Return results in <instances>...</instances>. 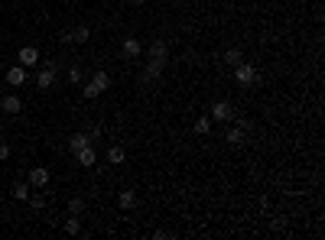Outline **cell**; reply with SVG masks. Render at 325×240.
I'll list each match as a JSON object with an SVG mask.
<instances>
[{"mask_svg": "<svg viewBox=\"0 0 325 240\" xmlns=\"http://www.w3.org/2000/svg\"><path fill=\"white\" fill-rule=\"evenodd\" d=\"M68 81H72V85H78V81H81V68H68Z\"/></svg>", "mask_w": 325, "mask_h": 240, "instance_id": "23", "label": "cell"}, {"mask_svg": "<svg viewBox=\"0 0 325 240\" xmlns=\"http://www.w3.org/2000/svg\"><path fill=\"white\" fill-rule=\"evenodd\" d=\"M85 211V198H72L68 201V214H81Z\"/></svg>", "mask_w": 325, "mask_h": 240, "instance_id": "21", "label": "cell"}, {"mask_svg": "<svg viewBox=\"0 0 325 240\" xmlns=\"http://www.w3.org/2000/svg\"><path fill=\"white\" fill-rule=\"evenodd\" d=\"M208 117L211 120H234V107L228 104V101H215V104H211V111H208Z\"/></svg>", "mask_w": 325, "mask_h": 240, "instance_id": "3", "label": "cell"}, {"mask_svg": "<svg viewBox=\"0 0 325 240\" xmlns=\"http://www.w3.org/2000/svg\"><path fill=\"white\" fill-rule=\"evenodd\" d=\"M166 56H169V46H166L163 39L150 43V59H153V62H163V65H166Z\"/></svg>", "mask_w": 325, "mask_h": 240, "instance_id": "10", "label": "cell"}, {"mask_svg": "<svg viewBox=\"0 0 325 240\" xmlns=\"http://www.w3.org/2000/svg\"><path fill=\"white\" fill-rule=\"evenodd\" d=\"M130 4H137V7H140V4H147V0H130Z\"/></svg>", "mask_w": 325, "mask_h": 240, "instance_id": "26", "label": "cell"}, {"mask_svg": "<svg viewBox=\"0 0 325 240\" xmlns=\"http://www.w3.org/2000/svg\"><path fill=\"white\" fill-rule=\"evenodd\" d=\"M20 65H23V68L39 65V49H36V46H23V49H20Z\"/></svg>", "mask_w": 325, "mask_h": 240, "instance_id": "9", "label": "cell"}, {"mask_svg": "<svg viewBox=\"0 0 325 240\" xmlns=\"http://www.w3.org/2000/svg\"><path fill=\"white\" fill-rule=\"evenodd\" d=\"M30 191H33L30 182H17V185H13V198H17V201H26V198H30Z\"/></svg>", "mask_w": 325, "mask_h": 240, "instance_id": "15", "label": "cell"}, {"mask_svg": "<svg viewBox=\"0 0 325 240\" xmlns=\"http://www.w3.org/2000/svg\"><path fill=\"white\" fill-rule=\"evenodd\" d=\"M107 85H111V75L104 72V68H98V72H94L91 78L85 81L81 94H85V98H98V94H104V91H107Z\"/></svg>", "mask_w": 325, "mask_h": 240, "instance_id": "1", "label": "cell"}, {"mask_svg": "<svg viewBox=\"0 0 325 240\" xmlns=\"http://www.w3.org/2000/svg\"><path fill=\"white\" fill-rule=\"evenodd\" d=\"M88 36H91L88 26H75V30L62 33V43H88Z\"/></svg>", "mask_w": 325, "mask_h": 240, "instance_id": "7", "label": "cell"}, {"mask_svg": "<svg viewBox=\"0 0 325 240\" xmlns=\"http://www.w3.org/2000/svg\"><path fill=\"white\" fill-rule=\"evenodd\" d=\"M30 185L33 188H46V185H49V169L46 166H33L30 169Z\"/></svg>", "mask_w": 325, "mask_h": 240, "instance_id": "6", "label": "cell"}, {"mask_svg": "<svg viewBox=\"0 0 325 240\" xmlns=\"http://www.w3.org/2000/svg\"><path fill=\"white\" fill-rule=\"evenodd\" d=\"M107 162H111V166H121V162H124V146H111L107 149Z\"/></svg>", "mask_w": 325, "mask_h": 240, "instance_id": "18", "label": "cell"}, {"mask_svg": "<svg viewBox=\"0 0 325 240\" xmlns=\"http://www.w3.org/2000/svg\"><path fill=\"white\" fill-rule=\"evenodd\" d=\"M65 234H81V221H78V214H68V221H65Z\"/></svg>", "mask_w": 325, "mask_h": 240, "instance_id": "19", "label": "cell"}, {"mask_svg": "<svg viewBox=\"0 0 325 240\" xmlns=\"http://www.w3.org/2000/svg\"><path fill=\"white\" fill-rule=\"evenodd\" d=\"M81 146H91V136H88V130H85V133H72V140H68V149H72V153H78Z\"/></svg>", "mask_w": 325, "mask_h": 240, "instance_id": "14", "label": "cell"}, {"mask_svg": "<svg viewBox=\"0 0 325 240\" xmlns=\"http://www.w3.org/2000/svg\"><path fill=\"white\" fill-rule=\"evenodd\" d=\"M121 56L124 59H140L143 56V43L137 36H127V39H124V46H121Z\"/></svg>", "mask_w": 325, "mask_h": 240, "instance_id": "4", "label": "cell"}, {"mask_svg": "<svg viewBox=\"0 0 325 240\" xmlns=\"http://www.w3.org/2000/svg\"><path fill=\"white\" fill-rule=\"evenodd\" d=\"M0 111H4V114H10V117L23 114V101H20V94H7V98L0 101Z\"/></svg>", "mask_w": 325, "mask_h": 240, "instance_id": "5", "label": "cell"}, {"mask_svg": "<svg viewBox=\"0 0 325 240\" xmlns=\"http://www.w3.org/2000/svg\"><path fill=\"white\" fill-rule=\"evenodd\" d=\"M234 81H238L241 88H251L254 81H257V68H254V62H244V59H241L238 65H234Z\"/></svg>", "mask_w": 325, "mask_h": 240, "instance_id": "2", "label": "cell"}, {"mask_svg": "<svg viewBox=\"0 0 325 240\" xmlns=\"http://www.w3.org/2000/svg\"><path fill=\"white\" fill-rule=\"evenodd\" d=\"M7 85H10V88H23L26 85V68L23 65H13L10 72H7Z\"/></svg>", "mask_w": 325, "mask_h": 240, "instance_id": "8", "label": "cell"}, {"mask_svg": "<svg viewBox=\"0 0 325 240\" xmlns=\"http://www.w3.org/2000/svg\"><path fill=\"white\" fill-rule=\"evenodd\" d=\"M26 201H30L33 208H46V198H43V195H30V198H26Z\"/></svg>", "mask_w": 325, "mask_h": 240, "instance_id": "24", "label": "cell"}, {"mask_svg": "<svg viewBox=\"0 0 325 240\" xmlns=\"http://www.w3.org/2000/svg\"><path fill=\"white\" fill-rule=\"evenodd\" d=\"M7 156H10V146H7V143H0V162H4Z\"/></svg>", "mask_w": 325, "mask_h": 240, "instance_id": "25", "label": "cell"}, {"mask_svg": "<svg viewBox=\"0 0 325 240\" xmlns=\"http://www.w3.org/2000/svg\"><path fill=\"white\" fill-rule=\"evenodd\" d=\"M75 159H78V166H94V162H98V153H94L91 146H81L78 153H75Z\"/></svg>", "mask_w": 325, "mask_h": 240, "instance_id": "12", "label": "cell"}, {"mask_svg": "<svg viewBox=\"0 0 325 240\" xmlns=\"http://www.w3.org/2000/svg\"><path fill=\"white\" fill-rule=\"evenodd\" d=\"M228 143H231V146H241V143H244V130L241 127H234V130H228V136H225Z\"/></svg>", "mask_w": 325, "mask_h": 240, "instance_id": "20", "label": "cell"}, {"mask_svg": "<svg viewBox=\"0 0 325 240\" xmlns=\"http://www.w3.org/2000/svg\"><path fill=\"white\" fill-rule=\"evenodd\" d=\"M117 204H121L124 211H130L137 204V195H134V191H121V195H117Z\"/></svg>", "mask_w": 325, "mask_h": 240, "instance_id": "16", "label": "cell"}, {"mask_svg": "<svg viewBox=\"0 0 325 240\" xmlns=\"http://www.w3.org/2000/svg\"><path fill=\"white\" fill-rule=\"evenodd\" d=\"M36 85H39V88H43V91H46V88H52V85H55V65H46V68H43V72H39V78H36Z\"/></svg>", "mask_w": 325, "mask_h": 240, "instance_id": "13", "label": "cell"}, {"mask_svg": "<svg viewBox=\"0 0 325 240\" xmlns=\"http://www.w3.org/2000/svg\"><path fill=\"white\" fill-rule=\"evenodd\" d=\"M225 62H228V65H238V62H241V49H228L225 52Z\"/></svg>", "mask_w": 325, "mask_h": 240, "instance_id": "22", "label": "cell"}, {"mask_svg": "<svg viewBox=\"0 0 325 240\" xmlns=\"http://www.w3.org/2000/svg\"><path fill=\"white\" fill-rule=\"evenodd\" d=\"M160 75H163V62H153V59H150L147 68H143V81H147V85H153Z\"/></svg>", "mask_w": 325, "mask_h": 240, "instance_id": "11", "label": "cell"}, {"mask_svg": "<svg viewBox=\"0 0 325 240\" xmlns=\"http://www.w3.org/2000/svg\"><path fill=\"white\" fill-rule=\"evenodd\" d=\"M195 133L198 136H208L211 133V117H205V114H202V117L195 120Z\"/></svg>", "mask_w": 325, "mask_h": 240, "instance_id": "17", "label": "cell"}]
</instances>
